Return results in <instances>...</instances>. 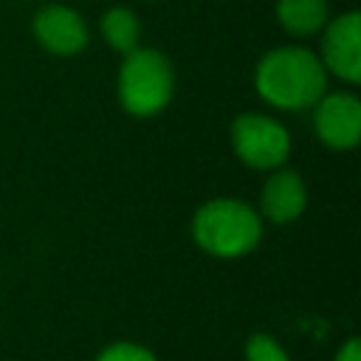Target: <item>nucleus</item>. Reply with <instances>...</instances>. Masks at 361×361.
<instances>
[{"label":"nucleus","mask_w":361,"mask_h":361,"mask_svg":"<svg viewBox=\"0 0 361 361\" xmlns=\"http://www.w3.org/2000/svg\"><path fill=\"white\" fill-rule=\"evenodd\" d=\"M254 87L259 99L276 110H305L327 93V71L310 48L279 45L257 62Z\"/></svg>","instance_id":"nucleus-1"},{"label":"nucleus","mask_w":361,"mask_h":361,"mask_svg":"<svg viewBox=\"0 0 361 361\" xmlns=\"http://www.w3.org/2000/svg\"><path fill=\"white\" fill-rule=\"evenodd\" d=\"M192 240L212 257L237 259L259 245L262 217L240 197H212L192 214Z\"/></svg>","instance_id":"nucleus-2"},{"label":"nucleus","mask_w":361,"mask_h":361,"mask_svg":"<svg viewBox=\"0 0 361 361\" xmlns=\"http://www.w3.org/2000/svg\"><path fill=\"white\" fill-rule=\"evenodd\" d=\"M116 90L124 113L135 118H152L164 113L175 96V68L166 54L138 45L124 54Z\"/></svg>","instance_id":"nucleus-3"},{"label":"nucleus","mask_w":361,"mask_h":361,"mask_svg":"<svg viewBox=\"0 0 361 361\" xmlns=\"http://www.w3.org/2000/svg\"><path fill=\"white\" fill-rule=\"evenodd\" d=\"M228 141L234 155L259 172H274L285 166L290 155V135L282 121L268 113H240L228 127Z\"/></svg>","instance_id":"nucleus-4"},{"label":"nucleus","mask_w":361,"mask_h":361,"mask_svg":"<svg viewBox=\"0 0 361 361\" xmlns=\"http://www.w3.org/2000/svg\"><path fill=\"white\" fill-rule=\"evenodd\" d=\"M327 73L347 85L361 82V14L344 11L322 28V51L316 54Z\"/></svg>","instance_id":"nucleus-5"},{"label":"nucleus","mask_w":361,"mask_h":361,"mask_svg":"<svg viewBox=\"0 0 361 361\" xmlns=\"http://www.w3.org/2000/svg\"><path fill=\"white\" fill-rule=\"evenodd\" d=\"M313 127L324 147L330 149H353L361 138V102L350 90L322 93L313 104Z\"/></svg>","instance_id":"nucleus-6"},{"label":"nucleus","mask_w":361,"mask_h":361,"mask_svg":"<svg viewBox=\"0 0 361 361\" xmlns=\"http://www.w3.org/2000/svg\"><path fill=\"white\" fill-rule=\"evenodd\" d=\"M34 39L42 51L54 56H73L82 54L87 45V23L85 17L62 3L42 6L31 20Z\"/></svg>","instance_id":"nucleus-7"},{"label":"nucleus","mask_w":361,"mask_h":361,"mask_svg":"<svg viewBox=\"0 0 361 361\" xmlns=\"http://www.w3.org/2000/svg\"><path fill=\"white\" fill-rule=\"evenodd\" d=\"M305 206H307V186L296 169H282V166L274 169L259 189V217L274 226L293 223L296 217H302Z\"/></svg>","instance_id":"nucleus-8"},{"label":"nucleus","mask_w":361,"mask_h":361,"mask_svg":"<svg viewBox=\"0 0 361 361\" xmlns=\"http://www.w3.org/2000/svg\"><path fill=\"white\" fill-rule=\"evenodd\" d=\"M276 20L290 37H313L330 20L327 0H276Z\"/></svg>","instance_id":"nucleus-9"},{"label":"nucleus","mask_w":361,"mask_h":361,"mask_svg":"<svg viewBox=\"0 0 361 361\" xmlns=\"http://www.w3.org/2000/svg\"><path fill=\"white\" fill-rule=\"evenodd\" d=\"M99 28H102V37H104L107 48L121 54V56L130 54L133 48H138V42H141V20L127 6L107 8L99 20Z\"/></svg>","instance_id":"nucleus-10"},{"label":"nucleus","mask_w":361,"mask_h":361,"mask_svg":"<svg viewBox=\"0 0 361 361\" xmlns=\"http://www.w3.org/2000/svg\"><path fill=\"white\" fill-rule=\"evenodd\" d=\"M245 361H290V358L276 338H271L268 333H254L245 341Z\"/></svg>","instance_id":"nucleus-11"},{"label":"nucleus","mask_w":361,"mask_h":361,"mask_svg":"<svg viewBox=\"0 0 361 361\" xmlns=\"http://www.w3.org/2000/svg\"><path fill=\"white\" fill-rule=\"evenodd\" d=\"M96 361H155V355L141 347V344H133V341H116L110 347H104Z\"/></svg>","instance_id":"nucleus-12"},{"label":"nucleus","mask_w":361,"mask_h":361,"mask_svg":"<svg viewBox=\"0 0 361 361\" xmlns=\"http://www.w3.org/2000/svg\"><path fill=\"white\" fill-rule=\"evenodd\" d=\"M333 361H361V341H358V338L344 341Z\"/></svg>","instance_id":"nucleus-13"}]
</instances>
